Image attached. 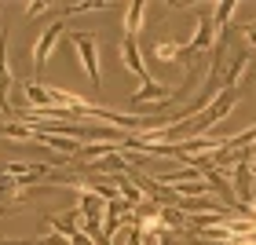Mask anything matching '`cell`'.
Returning a JSON list of instances; mask_svg holds the SVG:
<instances>
[{
	"label": "cell",
	"mask_w": 256,
	"mask_h": 245,
	"mask_svg": "<svg viewBox=\"0 0 256 245\" xmlns=\"http://www.w3.org/2000/svg\"><path fill=\"white\" fill-rule=\"evenodd\" d=\"M70 44H74V52L80 55V66H84V74L92 77V88L102 84L99 77V48H96V33H70Z\"/></svg>",
	"instance_id": "6da1fadb"
},
{
	"label": "cell",
	"mask_w": 256,
	"mask_h": 245,
	"mask_svg": "<svg viewBox=\"0 0 256 245\" xmlns=\"http://www.w3.org/2000/svg\"><path fill=\"white\" fill-rule=\"evenodd\" d=\"M48 227L55 230V234H62L70 245H84V230H80V208H70V212L62 216H48Z\"/></svg>",
	"instance_id": "7a4b0ae2"
},
{
	"label": "cell",
	"mask_w": 256,
	"mask_h": 245,
	"mask_svg": "<svg viewBox=\"0 0 256 245\" xmlns=\"http://www.w3.org/2000/svg\"><path fill=\"white\" fill-rule=\"evenodd\" d=\"M62 26H66V18L52 22V26H48V30H44L40 37H37V48H33V70H37V74L44 70V62L52 59V52H55V40L62 37Z\"/></svg>",
	"instance_id": "3957f363"
},
{
	"label": "cell",
	"mask_w": 256,
	"mask_h": 245,
	"mask_svg": "<svg viewBox=\"0 0 256 245\" xmlns=\"http://www.w3.org/2000/svg\"><path fill=\"white\" fill-rule=\"evenodd\" d=\"M121 62L128 66V74L139 80V88H143L146 80H150L146 62H143V55H139V40H136V37H121Z\"/></svg>",
	"instance_id": "277c9868"
},
{
	"label": "cell",
	"mask_w": 256,
	"mask_h": 245,
	"mask_svg": "<svg viewBox=\"0 0 256 245\" xmlns=\"http://www.w3.org/2000/svg\"><path fill=\"white\" fill-rule=\"evenodd\" d=\"M8 92H11V70H8V30H4L0 33V106H4V114H11Z\"/></svg>",
	"instance_id": "5b68a950"
},
{
	"label": "cell",
	"mask_w": 256,
	"mask_h": 245,
	"mask_svg": "<svg viewBox=\"0 0 256 245\" xmlns=\"http://www.w3.org/2000/svg\"><path fill=\"white\" fill-rule=\"evenodd\" d=\"M124 37H139V26H143V11L146 4L143 0H132V4H124Z\"/></svg>",
	"instance_id": "8992f818"
},
{
	"label": "cell",
	"mask_w": 256,
	"mask_h": 245,
	"mask_svg": "<svg viewBox=\"0 0 256 245\" xmlns=\"http://www.w3.org/2000/svg\"><path fill=\"white\" fill-rule=\"evenodd\" d=\"M154 55L161 62H183V44H176V40H161V44H154Z\"/></svg>",
	"instance_id": "52a82bcc"
},
{
	"label": "cell",
	"mask_w": 256,
	"mask_h": 245,
	"mask_svg": "<svg viewBox=\"0 0 256 245\" xmlns=\"http://www.w3.org/2000/svg\"><path fill=\"white\" fill-rule=\"evenodd\" d=\"M242 40L256 52V22H246V26H242Z\"/></svg>",
	"instance_id": "ba28073f"
},
{
	"label": "cell",
	"mask_w": 256,
	"mask_h": 245,
	"mask_svg": "<svg viewBox=\"0 0 256 245\" xmlns=\"http://www.w3.org/2000/svg\"><path fill=\"white\" fill-rule=\"evenodd\" d=\"M52 4H26V15L33 18V15H40V11H48Z\"/></svg>",
	"instance_id": "9c48e42d"
}]
</instances>
